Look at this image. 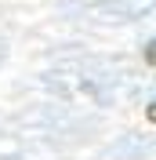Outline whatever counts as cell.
I'll return each mask as SVG.
<instances>
[{
  "mask_svg": "<svg viewBox=\"0 0 156 160\" xmlns=\"http://www.w3.org/2000/svg\"><path fill=\"white\" fill-rule=\"evenodd\" d=\"M142 55H145V62H149V66H156V37L145 44V51H142Z\"/></svg>",
  "mask_w": 156,
  "mask_h": 160,
  "instance_id": "1",
  "label": "cell"
},
{
  "mask_svg": "<svg viewBox=\"0 0 156 160\" xmlns=\"http://www.w3.org/2000/svg\"><path fill=\"white\" fill-rule=\"evenodd\" d=\"M145 117H149V120H153V124H156V98H153V102H149V106H145Z\"/></svg>",
  "mask_w": 156,
  "mask_h": 160,
  "instance_id": "2",
  "label": "cell"
}]
</instances>
